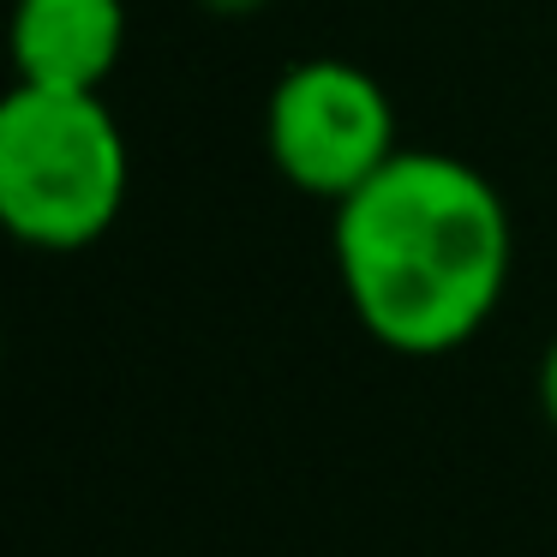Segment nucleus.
Here are the masks:
<instances>
[{
  "instance_id": "f257e3e1",
  "label": "nucleus",
  "mask_w": 557,
  "mask_h": 557,
  "mask_svg": "<svg viewBox=\"0 0 557 557\" xmlns=\"http://www.w3.org/2000/svg\"><path fill=\"white\" fill-rule=\"evenodd\" d=\"M336 276L372 342L408 360L456 354L509 288L504 193L449 150H396L336 205Z\"/></svg>"
},
{
  "instance_id": "f03ea898",
  "label": "nucleus",
  "mask_w": 557,
  "mask_h": 557,
  "mask_svg": "<svg viewBox=\"0 0 557 557\" xmlns=\"http://www.w3.org/2000/svg\"><path fill=\"white\" fill-rule=\"evenodd\" d=\"M133 186L126 133L102 97L13 85L0 102V222L37 252H85Z\"/></svg>"
},
{
  "instance_id": "7ed1b4c3",
  "label": "nucleus",
  "mask_w": 557,
  "mask_h": 557,
  "mask_svg": "<svg viewBox=\"0 0 557 557\" xmlns=\"http://www.w3.org/2000/svg\"><path fill=\"white\" fill-rule=\"evenodd\" d=\"M264 150L270 169L312 198H354L389 157L396 138V102L366 66L312 54L288 66L264 102Z\"/></svg>"
},
{
  "instance_id": "20e7f679",
  "label": "nucleus",
  "mask_w": 557,
  "mask_h": 557,
  "mask_svg": "<svg viewBox=\"0 0 557 557\" xmlns=\"http://www.w3.org/2000/svg\"><path fill=\"white\" fill-rule=\"evenodd\" d=\"M126 54V0H18L13 73L18 85L102 97Z\"/></svg>"
},
{
  "instance_id": "39448f33",
  "label": "nucleus",
  "mask_w": 557,
  "mask_h": 557,
  "mask_svg": "<svg viewBox=\"0 0 557 557\" xmlns=\"http://www.w3.org/2000/svg\"><path fill=\"white\" fill-rule=\"evenodd\" d=\"M540 408H545V420L557 425V336L545 342V360H540Z\"/></svg>"
},
{
  "instance_id": "423d86ee",
  "label": "nucleus",
  "mask_w": 557,
  "mask_h": 557,
  "mask_svg": "<svg viewBox=\"0 0 557 557\" xmlns=\"http://www.w3.org/2000/svg\"><path fill=\"white\" fill-rule=\"evenodd\" d=\"M210 18H258L270 7V0H198Z\"/></svg>"
}]
</instances>
